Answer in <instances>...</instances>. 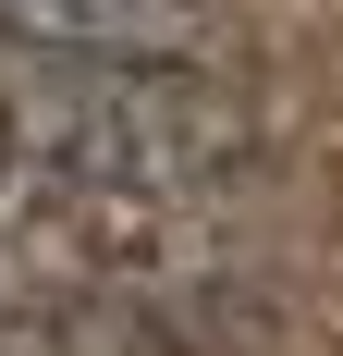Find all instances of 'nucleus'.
Returning <instances> with one entry per match:
<instances>
[{
	"instance_id": "obj_1",
	"label": "nucleus",
	"mask_w": 343,
	"mask_h": 356,
	"mask_svg": "<svg viewBox=\"0 0 343 356\" xmlns=\"http://www.w3.org/2000/svg\"><path fill=\"white\" fill-rule=\"evenodd\" d=\"M0 147L37 160L62 197H172V184L233 172L258 147V123L233 86H196V74L0 37Z\"/></svg>"
},
{
	"instance_id": "obj_2",
	"label": "nucleus",
	"mask_w": 343,
	"mask_h": 356,
	"mask_svg": "<svg viewBox=\"0 0 343 356\" xmlns=\"http://www.w3.org/2000/svg\"><path fill=\"white\" fill-rule=\"evenodd\" d=\"M12 49H99V62H184L208 0H0Z\"/></svg>"
},
{
	"instance_id": "obj_3",
	"label": "nucleus",
	"mask_w": 343,
	"mask_h": 356,
	"mask_svg": "<svg viewBox=\"0 0 343 356\" xmlns=\"http://www.w3.org/2000/svg\"><path fill=\"white\" fill-rule=\"evenodd\" d=\"M49 197H62V184L37 172V160H12V147H0V246H12V234H25V221L49 209Z\"/></svg>"
}]
</instances>
